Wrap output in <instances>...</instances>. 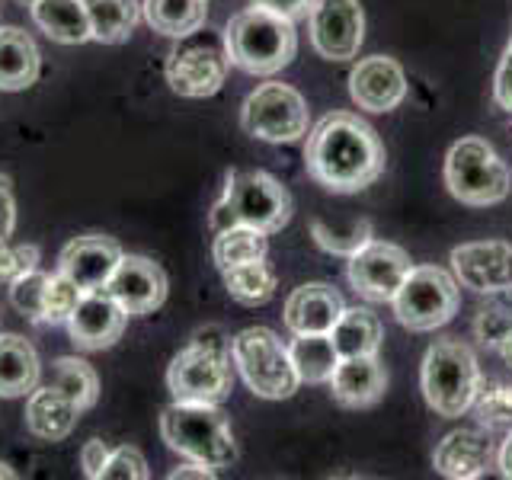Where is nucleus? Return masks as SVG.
I'll return each mask as SVG.
<instances>
[{
  "instance_id": "1",
  "label": "nucleus",
  "mask_w": 512,
  "mask_h": 480,
  "mask_svg": "<svg viewBox=\"0 0 512 480\" xmlns=\"http://www.w3.org/2000/svg\"><path fill=\"white\" fill-rule=\"evenodd\" d=\"M304 167L327 192H362L384 173V144L359 116L330 112L308 135Z\"/></svg>"
},
{
  "instance_id": "2",
  "label": "nucleus",
  "mask_w": 512,
  "mask_h": 480,
  "mask_svg": "<svg viewBox=\"0 0 512 480\" xmlns=\"http://www.w3.org/2000/svg\"><path fill=\"white\" fill-rule=\"evenodd\" d=\"M224 42H228L231 64L253 77H272L285 71L298 52L295 20L256 4L231 16Z\"/></svg>"
},
{
  "instance_id": "3",
  "label": "nucleus",
  "mask_w": 512,
  "mask_h": 480,
  "mask_svg": "<svg viewBox=\"0 0 512 480\" xmlns=\"http://www.w3.org/2000/svg\"><path fill=\"white\" fill-rule=\"evenodd\" d=\"M167 388L183 404H224L234 391L231 340L218 327H205L173 356Z\"/></svg>"
},
{
  "instance_id": "4",
  "label": "nucleus",
  "mask_w": 512,
  "mask_h": 480,
  "mask_svg": "<svg viewBox=\"0 0 512 480\" xmlns=\"http://www.w3.org/2000/svg\"><path fill=\"white\" fill-rule=\"evenodd\" d=\"M160 436L167 448L208 468H231L237 461V442L221 404H173L160 413Z\"/></svg>"
},
{
  "instance_id": "5",
  "label": "nucleus",
  "mask_w": 512,
  "mask_h": 480,
  "mask_svg": "<svg viewBox=\"0 0 512 480\" xmlns=\"http://www.w3.org/2000/svg\"><path fill=\"white\" fill-rule=\"evenodd\" d=\"M292 218V196L288 189L263 170H234L224 183V196L212 208V228L247 224L263 234L282 231Z\"/></svg>"
},
{
  "instance_id": "6",
  "label": "nucleus",
  "mask_w": 512,
  "mask_h": 480,
  "mask_svg": "<svg viewBox=\"0 0 512 480\" xmlns=\"http://www.w3.org/2000/svg\"><path fill=\"white\" fill-rule=\"evenodd\" d=\"M228 71L231 52L228 42H224V32H215L208 23L189 32V36L176 39L164 64L170 90L176 96H186V100L215 96L228 80Z\"/></svg>"
},
{
  "instance_id": "7",
  "label": "nucleus",
  "mask_w": 512,
  "mask_h": 480,
  "mask_svg": "<svg viewBox=\"0 0 512 480\" xmlns=\"http://www.w3.org/2000/svg\"><path fill=\"white\" fill-rule=\"evenodd\" d=\"M420 384L426 404L445 420L468 413L480 388V368L471 346L461 340H436L426 349Z\"/></svg>"
},
{
  "instance_id": "8",
  "label": "nucleus",
  "mask_w": 512,
  "mask_h": 480,
  "mask_svg": "<svg viewBox=\"0 0 512 480\" xmlns=\"http://www.w3.org/2000/svg\"><path fill=\"white\" fill-rule=\"evenodd\" d=\"M445 186L458 202L487 208L509 196L512 176H509L506 160L493 151V144L471 135V138L455 141L452 151H448Z\"/></svg>"
},
{
  "instance_id": "9",
  "label": "nucleus",
  "mask_w": 512,
  "mask_h": 480,
  "mask_svg": "<svg viewBox=\"0 0 512 480\" xmlns=\"http://www.w3.org/2000/svg\"><path fill=\"white\" fill-rule=\"evenodd\" d=\"M231 362L256 397L285 400L298 391V372L288 346L269 327H247L231 340Z\"/></svg>"
},
{
  "instance_id": "10",
  "label": "nucleus",
  "mask_w": 512,
  "mask_h": 480,
  "mask_svg": "<svg viewBox=\"0 0 512 480\" xmlns=\"http://www.w3.org/2000/svg\"><path fill=\"white\" fill-rule=\"evenodd\" d=\"M391 304L407 330L426 333L445 327L458 311V279L439 266H413Z\"/></svg>"
},
{
  "instance_id": "11",
  "label": "nucleus",
  "mask_w": 512,
  "mask_h": 480,
  "mask_svg": "<svg viewBox=\"0 0 512 480\" xmlns=\"http://www.w3.org/2000/svg\"><path fill=\"white\" fill-rule=\"evenodd\" d=\"M240 125L250 138L269 144H292L308 135V103L295 87L269 80L244 100Z\"/></svg>"
},
{
  "instance_id": "12",
  "label": "nucleus",
  "mask_w": 512,
  "mask_h": 480,
  "mask_svg": "<svg viewBox=\"0 0 512 480\" xmlns=\"http://www.w3.org/2000/svg\"><path fill=\"white\" fill-rule=\"evenodd\" d=\"M311 45L327 61H349L365 39V16L359 0H314L308 13Z\"/></svg>"
},
{
  "instance_id": "13",
  "label": "nucleus",
  "mask_w": 512,
  "mask_h": 480,
  "mask_svg": "<svg viewBox=\"0 0 512 480\" xmlns=\"http://www.w3.org/2000/svg\"><path fill=\"white\" fill-rule=\"evenodd\" d=\"M410 256L388 240H368L349 256V282L368 301H391L410 276Z\"/></svg>"
},
{
  "instance_id": "14",
  "label": "nucleus",
  "mask_w": 512,
  "mask_h": 480,
  "mask_svg": "<svg viewBox=\"0 0 512 480\" xmlns=\"http://www.w3.org/2000/svg\"><path fill=\"white\" fill-rule=\"evenodd\" d=\"M167 288L170 282L160 263L138 253H122L116 272L106 282V292L122 304V311L128 317L154 314L167 301Z\"/></svg>"
},
{
  "instance_id": "15",
  "label": "nucleus",
  "mask_w": 512,
  "mask_h": 480,
  "mask_svg": "<svg viewBox=\"0 0 512 480\" xmlns=\"http://www.w3.org/2000/svg\"><path fill=\"white\" fill-rule=\"evenodd\" d=\"M455 279L477 295L512 292V244L506 240H477L452 250Z\"/></svg>"
},
{
  "instance_id": "16",
  "label": "nucleus",
  "mask_w": 512,
  "mask_h": 480,
  "mask_svg": "<svg viewBox=\"0 0 512 480\" xmlns=\"http://www.w3.org/2000/svg\"><path fill=\"white\" fill-rule=\"evenodd\" d=\"M119 260H122L119 240H112L106 234H84V237H74L64 244V250L58 256V272L68 276L80 292L87 295V292H100V288H106Z\"/></svg>"
},
{
  "instance_id": "17",
  "label": "nucleus",
  "mask_w": 512,
  "mask_h": 480,
  "mask_svg": "<svg viewBox=\"0 0 512 480\" xmlns=\"http://www.w3.org/2000/svg\"><path fill=\"white\" fill-rule=\"evenodd\" d=\"M125 324H128V314L122 311V304L112 298L106 288H100V292H87L80 298L74 314L68 317V333L77 349L100 352L122 340Z\"/></svg>"
},
{
  "instance_id": "18",
  "label": "nucleus",
  "mask_w": 512,
  "mask_h": 480,
  "mask_svg": "<svg viewBox=\"0 0 512 480\" xmlns=\"http://www.w3.org/2000/svg\"><path fill=\"white\" fill-rule=\"evenodd\" d=\"M349 93L365 112H391L407 96V74L388 55L362 58L349 74Z\"/></svg>"
},
{
  "instance_id": "19",
  "label": "nucleus",
  "mask_w": 512,
  "mask_h": 480,
  "mask_svg": "<svg viewBox=\"0 0 512 480\" xmlns=\"http://www.w3.org/2000/svg\"><path fill=\"white\" fill-rule=\"evenodd\" d=\"M327 384L336 404L362 410L378 404L381 394L388 391V375H384L378 356H349L336 362Z\"/></svg>"
},
{
  "instance_id": "20",
  "label": "nucleus",
  "mask_w": 512,
  "mask_h": 480,
  "mask_svg": "<svg viewBox=\"0 0 512 480\" xmlns=\"http://www.w3.org/2000/svg\"><path fill=\"white\" fill-rule=\"evenodd\" d=\"M493 461V442L480 429H455L436 445L432 464L442 477L452 480H474L484 477Z\"/></svg>"
},
{
  "instance_id": "21",
  "label": "nucleus",
  "mask_w": 512,
  "mask_h": 480,
  "mask_svg": "<svg viewBox=\"0 0 512 480\" xmlns=\"http://www.w3.org/2000/svg\"><path fill=\"white\" fill-rule=\"evenodd\" d=\"M346 311V304L333 285L308 282L298 285L285 301V327L292 333H330Z\"/></svg>"
},
{
  "instance_id": "22",
  "label": "nucleus",
  "mask_w": 512,
  "mask_h": 480,
  "mask_svg": "<svg viewBox=\"0 0 512 480\" xmlns=\"http://www.w3.org/2000/svg\"><path fill=\"white\" fill-rule=\"evenodd\" d=\"M80 413L84 410L61 388H55V384H45V388L36 384L26 397V429L42 442L68 439L80 420Z\"/></svg>"
},
{
  "instance_id": "23",
  "label": "nucleus",
  "mask_w": 512,
  "mask_h": 480,
  "mask_svg": "<svg viewBox=\"0 0 512 480\" xmlns=\"http://www.w3.org/2000/svg\"><path fill=\"white\" fill-rule=\"evenodd\" d=\"M42 74V52L20 26H0V93L29 90Z\"/></svg>"
},
{
  "instance_id": "24",
  "label": "nucleus",
  "mask_w": 512,
  "mask_h": 480,
  "mask_svg": "<svg viewBox=\"0 0 512 480\" xmlns=\"http://www.w3.org/2000/svg\"><path fill=\"white\" fill-rule=\"evenodd\" d=\"M39 352L20 333H0V397H29L39 384Z\"/></svg>"
},
{
  "instance_id": "25",
  "label": "nucleus",
  "mask_w": 512,
  "mask_h": 480,
  "mask_svg": "<svg viewBox=\"0 0 512 480\" xmlns=\"http://www.w3.org/2000/svg\"><path fill=\"white\" fill-rule=\"evenodd\" d=\"M29 10H32V23H36L52 42L84 45L93 39L84 0H36Z\"/></svg>"
},
{
  "instance_id": "26",
  "label": "nucleus",
  "mask_w": 512,
  "mask_h": 480,
  "mask_svg": "<svg viewBox=\"0 0 512 480\" xmlns=\"http://www.w3.org/2000/svg\"><path fill=\"white\" fill-rule=\"evenodd\" d=\"M208 0H141V16L154 32L183 39L208 20Z\"/></svg>"
},
{
  "instance_id": "27",
  "label": "nucleus",
  "mask_w": 512,
  "mask_h": 480,
  "mask_svg": "<svg viewBox=\"0 0 512 480\" xmlns=\"http://www.w3.org/2000/svg\"><path fill=\"white\" fill-rule=\"evenodd\" d=\"M381 324L378 317L368 308H346L340 320L330 330V340L336 346V356L349 359V356H375L381 346Z\"/></svg>"
},
{
  "instance_id": "28",
  "label": "nucleus",
  "mask_w": 512,
  "mask_h": 480,
  "mask_svg": "<svg viewBox=\"0 0 512 480\" xmlns=\"http://www.w3.org/2000/svg\"><path fill=\"white\" fill-rule=\"evenodd\" d=\"M288 356L304 384H327L340 362L330 333H295V340L288 343Z\"/></svg>"
},
{
  "instance_id": "29",
  "label": "nucleus",
  "mask_w": 512,
  "mask_h": 480,
  "mask_svg": "<svg viewBox=\"0 0 512 480\" xmlns=\"http://www.w3.org/2000/svg\"><path fill=\"white\" fill-rule=\"evenodd\" d=\"M87 16H90V32L96 42L103 45H119L135 32L141 20V4L138 0H84Z\"/></svg>"
},
{
  "instance_id": "30",
  "label": "nucleus",
  "mask_w": 512,
  "mask_h": 480,
  "mask_svg": "<svg viewBox=\"0 0 512 480\" xmlns=\"http://www.w3.org/2000/svg\"><path fill=\"white\" fill-rule=\"evenodd\" d=\"M224 276V288H228V295L244 304V308H260V304L272 301L279 288V279L272 266L266 260H253V263H240V266H231L221 272Z\"/></svg>"
},
{
  "instance_id": "31",
  "label": "nucleus",
  "mask_w": 512,
  "mask_h": 480,
  "mask_svg": "<svg viewBox=\"0 0 512 480\" xmlns=\"http://www.w3.org/2000/svg\"><path fill=\"white\" fill-rule=\"evenodd\" d=\"M269 250V234L247 228V224H231V228L215 231V244H212V260L224 272L240 263H253V260H266Z\"/></svg>"
},
{
  "instance_id": "32",
  "label": "nucleus",
  "mask_w": 512,
  "mask_h": 480,
  "mask_svg": "<svg viewBox=\"0 0 512 480\" xmlns=\"http://www.w3.org/2000/svg\"><path fill=\"white\" fill-rule=\"evenodd\" d=\"M52 384L68 394L80 410H90L100 400V375L96 368L77 356H61L52 365Z\"/></svg>"
},
{
  "instance_id": "33",
  "label": "nucleus",
  "mask_w": 512,
  "mask_h": 480,
  "mask_svg": "<svg viewBox=\"0 0 512 480\" xmlns=\"http://www.w3.org/2000/svg\"><path fill=\"white\" fill-rule=\"evenodd\" d=\"M45 285H48V272H42V269H32L26 276L10 282V304L26 320H32V324H45V317H42Z\"/></svg>"
},
{
  "instance_id": "34",
  "label": "nucleus",
  "mask_w": 512,
  "mask_h": 480,
  "mask_svg": "<svg viewBox=\"0 0 512 480\" xmlns=\"http://www.w3.org/2000/svg\"><path fill=\"white\" fill-rule=\"evenodd\" d=\"M84 298V292L68 279L55 272V276H48V285H45V304H42V317L45 324H68V317L74 314V308Z\"/></svg>"
},
{
  "instance_id": "35",
  "label": "nucleus",
  "mask_w": 512,
  "mask_h": 480,
  "mask_svg": "<svg viewBox=\"0 0 512 480\" xmlns=\"http://www.w3.org/2000/svg\"><path fill=\"white\" fill-rule=\"evenodd\" d=\"M311 234H314V240L320 247H324L327 253H336V256H352L356 250H362L368 240H372V221H356L352 228L346 231V234H340V231H333V228H327L324 221H311Z\"/></svg>"
},
{
  "instance_id": "36",
  "label": "nucleus",
  "mask_w": 512,
  "mask_h": 480,
  "mask_svg": "<svg viewBox=\"0 0 512 480\" xmlns=\"http://www.w3.org/2000/svg\"><path fill=\"white\" fill-rule=\"evenodd\" d=\"M39 269V247L36 244H0V282H13L26 272Z\"/></svg>"
},
{
  "instance_id": "37",
  "label": "nucleus",
  "mask_w": 512,
  "mask_h": 480,
  "mask_svg": "<svg viewBox=\"0 0 512 480\" xmlns=\"http://www.w3.org/2000/svg\"><path fill=\"white\" fill-rule=\"evenodd\" d=\"M474 404H477L480 416H484V423L496 426V423L512 420V388H506V384H484L480 381Z\"/></svg>"
},
{
  "instance_id": "38",
  "label": "nucleus",
  "mask_w": 512,
  "mask_h": 480,
  "mask_svg": "<svg viewBox=\"0 0 512 480\" xmlns=\"http://www.w3.org/2000/svg\"><path fill=\"white\" fill-rule=\"evenodd\" d=\"M148 461L135 445H119L109 452V461L103 468L106 480H148Z\"/></svg>"
},
{
  "instance_id": "39",
  "label": "nucleus",
  "mask_w": 512,
  "mask_h": 480,
  "mask_svg": "<svg viewBox=\"0 0 512 480\" xmlns=\"http://www.w3.org/2000/svg\"><path fill=\"white\" fill-rule=\"evenodd\" d=\"M512 327V311L509 308H487V311H480L477 317V333H480V340L496 346L503 340V333Z\"/></svg>"
},
{
  "instance_id": "40",
  "label": "nucleus",
  "mask_w": 512,
  "mask_h": 480,
  "mask_svg": "<svg viewBox=\"0 0 512 480\" xmlns=\"http://www.w3.org/2000/svg\"><path fill=\"white\" fill-rule=\"evenodd\" d=\"M493 100L503 112L512 116V36H509V45H506L500 68H496V77H493Z\"/></svg>"
},
{
  "instance_id": "41",
  "label": "nucleus",
  "mask_w": 512,
  "mask_h": 480,
  "mask_svg": "<svg viewBox=\"0 0 512 480\" xmlns=\"http://www.w3.org/2000/svg\"><path fill=\"white\" fill-rule=\"evenodd\" d=\"M109 461V445L103 439H90L84 448H80V468L90 480H100L103 477V468Z\"/></svg>"
},
{
  "instance_id": "42",
  "label": "nucleus",
  "mask_w": 512,
  "mask_h": 480,
  "mask_svg": "<svg viewBox=\"0 0 512 480\" xmlns=\"http://www.w3.org/2000/svg\"><path fill=\"white\" fill-rule=\"evenodd\" d=\"M13 228H16V202H13L10 176L0 173V244L10 240Z\"/></svg>"
},
{
  "instance_id": "43",
  "label": "nucleus",
  "mask_w": 512,
  "mask_h": 480,
  "mask_svg": "<svg viewBox=\"0 0 512 480\" xmlns=\"http://www.w3.org/2000/svg\"><path fill=\"white\" fill-rule=\"evenodd\" d=\"M256 7H266L272 13H282L288 20H298V16H308L314 0H253Z\"/></svg>"
},
{
  "instance_id": "44",
  "label": "nucleus",
  "mask_w": 512,
  "mask_h": 480,
  "mask_svg": "<svg viewBox=\"0 0 512 480\" xmlns=\"http://www.w3.org/2000/svg\"><path fill=\"white\" fill-rule=\"evenodd\" d=\"M218 471L215 468H208V464H202V461H189L186 458V464H176V468L167 474L170 480H186V477H199V480H212Z\"/></svg>"
},
{
  "instance_id": "45",
  "label": "nucleus",
  "mask_w": 512,
  "mask_h": 480,
  "mask_svg": "<svg viewBox=\"0 0 512 480\" xmlns=\"http://www.w3.org/2000/svg\"><path fill=\"white\" fill-rule=\"evenodd\" d=\"M496 461H500V474L512 480V432L506 436V442L500 445V455H496Z\"/></svg>"
},
{
  "instance_id": "46",
  "label": "nucleus",
  "mask_w": 512,
  "mask_h": 480,
  "mask_svg": "<svg viewBox=\"0 0 512 480\" xmlns=\"http://www.w3.org/2000/svg\"><path fill=\"white\" fill-rule=\"evenodd\" d=\"M493 349H500V356H503V359H506V365L512 368V327H509V330L503 333V340L496 343Z\"/></svg>"
},
{
  "instance_id": "47",
  "label": "nucleus",
  "mask_w": 512,
  "mask_h": 480,
  "mask_svg": "<svg viewBox=\"0 0 512 480\" xmlns=\"http://www.w3.org/2000/svg\"><path fill=\"white\" fill-rule=\"evenodd\" d=\"M13 477H16V471L10 468V464L0 461V480H13Z\"/></svg>"
},
{
  "instance_id": "48",
  "label": "nucleus",
  "mask_w": 512,
  "mask_h": 480,
  "mask_svg": "<svg viewBox=\"0 0 512 480\" xmlns=\"http://www.w3.org/2000/svg\"><path fill=\"white\" fill-rule=\"evenodd\" d=\"M16 4H23V7H32V4H36V0H16Z\"/></svg>"
}]
</instances>
